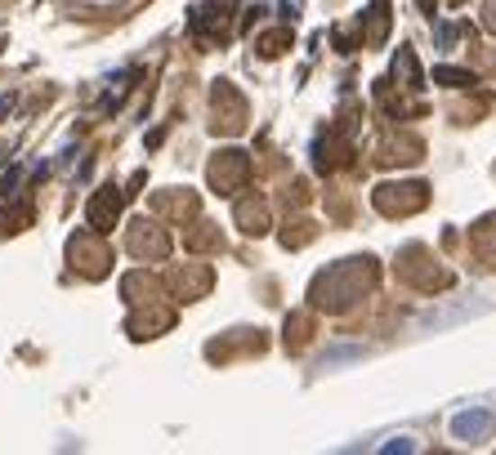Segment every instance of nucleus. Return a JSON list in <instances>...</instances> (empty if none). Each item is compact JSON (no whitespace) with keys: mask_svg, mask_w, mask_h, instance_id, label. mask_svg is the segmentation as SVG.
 <instances>
[{"mask_svg":"<svg viewBox=\"0 0 496 455\" xmlns=\"http://www.w3.org/2000/svg\"><path fill=\"white\" fill-rule=\"evenodd\" d=\"M488 424H492L488 411H465V415L452 420V433H456V438H479V433H488Z\"/></svg>","mask_w":496,"mask_h":455,"instance_id":"obj_1","label":"nucleus"}]
</instances>
